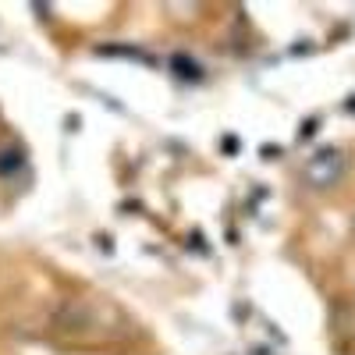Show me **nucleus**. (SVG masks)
I'll use <instances>...</instances> for the list:
<instances>
[{"label": "nucleus", "instance_id": "f257e3e1", "mask_svg": "<svg viewBox=\"0 0 355 355\" xmlns=\"http://www.w3.org/2000/svg\"><path fill=\"white\" fill-rule=\"evenodd\" d=\"M341 174H345V153L338 150V146H323V150H316L306 164V182L316 185V189L334 185Z\"/></svg>", "mask_w": 355, "mask_h": 355}]
</instances>
